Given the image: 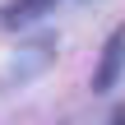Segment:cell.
Instances as JSON below:
<instances>
[{
  "label": "cell",
  "mask_w": 125,
  "mask_h": 125,
  "mask_svg": "<svg viewBox=\"0 0 125 125\" xmlns=\"http://www.w3.org/2000/svg\"><path fill=\"white\" fill-rule=\"evenodd\" d=\"M121 74H125V28H116L111 42H107V51H102V65H97V74H93V88H97V93H111Z\"/></svg>",
  "instance_id": "6da1fadb"
},
{
  "label": "cell",
  "mask_w": 125,
  "mask_h": 125,
  "mask_svg": "<svg viewBox=\"0 0 125 125\" xmlns=\"http://www.w3.org/2000/svg\"><path fill=\"white\" fill-rule=\"evenodd\" d=\"M51 5H56V0H14L9 9H0V23H5V28H23V23L42 19Z\"/></svg>",
  "instance_id": "7a4b0ae2"
},
{
  "label": "cell",
  "mask_w": 125,
  "mask_h": 125,
  "mask_svg": "<svg viewBox=\"0 0 125 125\" xmlns=\"http://www.w3.org/2000/svg\"><path fill=\"white\" fill-rule=\"evenodd\" d=\"M111 125H125V107H121V111H116V116H111Z\"/></svg>",
  "instance_id": "3957f363"
}]
</instances>
